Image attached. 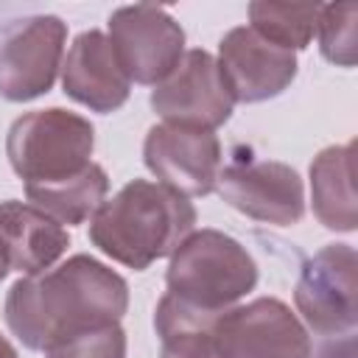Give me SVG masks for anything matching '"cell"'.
Here are the masks:
<instances>
[{
	"label": "cell",
	"mask_w": 358,
	"mask_h": 358,
	"mask_svg": "<svg viewBox=\"0 0 358 358\" xmlns=\"http://www.w3.org/2000/svg\"><path fill=\"white\" fill-rule=\"evenodd\" d=\"M218 196L252 221L291 227L305 215L302 176L277 159H235L221 168Z\"/></svg>",
	"instance_id": "obj_10"
},
{
	"label": "cell",
	"mask_w": 358,
	"mask_h": 358,
	"mask_svg": "<svg viewBox=\"0 0 358 358\" xmlns=\"http://www.w3.org/2000/svg\"><path fill=\"white\" fill-rule=\"evenodd\" d=\"M106 28L117 64L134 84H162L185 56V28L159 6H120Z\"/></svg>",
	"instance_id": "obj_8"
},
{
	"label": "cell",
	"mask_w": 358,
	"mask_h": 358,
	"mask_svg": "<svg viewBox=\"0 0 358 358\" xmlns=\"http://www.w3.org/2000/svg\"><path fill=\"white\" fill-rule=\"evenodd\" d=\"M257 263L241 241L221 229H193L171 255L165 285L179 302L221 313L257 285Z\"/></svg>",
	"instance_id": "obj_3"
},
{
	"label": "cell",
	"mask_w": 358,
	"mask_h": 358,
	"mask_svg": "<svg viewBox=\"0 0 358 358\" xmlns=\"http://www.w3.org/2000/svg\"><path fill=\"white\" fill-rule=\"evenodd\" d=\"M294 305L319 336H352L358 324V260L350 243H327L302 263Z\"/></svg>",
	"instance_id": "obj_7"
},
{
	"label": "cell",
	"mask_w": 358,
	"mask_h": 358,
	"mask_svg": "<svg viewBox=\"0 0 358 358\" xmlns=\"http://www.w3.org/2000/svg\"><path fill=\"white\" fill-rule=\"evenodd\" d=\"M319 8V3L255 0L249 3V28L285 50H305L316 34Z\"/></svg>",
	"instance_id": "obj_18"
},
{
	"label": "cell",
	"mask_w": 358,
	"mask_h": 358,
	"mask_svg": "<svg viewBox=\"0 0 358 358\" xmlns=\"http://www.w3.org/2000/svg\"><path fill=\"white\" fill-rule=\"evenodd\" d=\"M0 246L8 268L22 277L45 274L70 246L67 229L31 201H0Z\"/></svg>",
	"instance_id": "obj_14"
},
{
	"label": "cell",
	"mask_w": 358,
	"mask_h": 358,
	"mask_svg": "<svg viewBox=\"0 0 358 358\" xmlns=\"http://www.w3.org/2000/svg\"><path fill=\"white\" fill-rule=\"evenodd\" d=\"M215 62L235 103H263L282 95L299 70L294 50L263 39L249 25L221 36Z\"/></svg>",
	"instance_id": "obj_12"
},
{
	"label": "cell",
	"mask_w": 358,
	"mask_h": 358,
	"mask_svg": "<svg viewBox=\"0 0 358 358\" xmlns=\"http://www.w3.org/2000/svg\"><path fill=\"white\" fill-rule=\"evenodd\" d=\"M62 90L70 101L109 115L117 112L131 92V81L126 78L117 56L103 31H81L64 62H62Z\"/></svg>",
	"instance_id": "obj_13"
},
{
	"label": "cell",
	"mask_w": 358,
	"mask_h": 358,
	"mask_svg": "<svg viewBox=\"0 0 358 358\" xmlns=\"http://www.w3.org/2000/svg\"><path fill=\"white\" fill-rule=\"evenodd\" d=\"M151 109L171 126L215 131L232 117L235 101L224 84L213 53L193 48L182 56L173 73L151 90Z\"/></svg>",
	"instance_id": "obj_9"
},
{
	"label": "cell",
	"mask_w": 358,
	"mask_h": 358,
	"mask_svg": "<svg viewBox=\"0 0 358 358\" xmlns=\"http://www.w3.org/2000/svg\"><path fill=\"white\" fill-rule=\"evenodd\" d=\"M358 3H327L319 8L316 36L322 56L336 67H355Z\"/></svg>",
	"instance_id": "obj_19"
},
{
	"label": "cell",
	"mask_w": 358,
	"mask_h": 358,
	"mask_svg": "<svg viewBox=\"0 0 358 358\" xmlns=\"http://www.w3.org/2000/svg\"><path fill=\"white\" fill-rule=\"evenodd\" d=\"M95 129L70 109L50 106L20 115L6 134V157L25 187H48L92 165Z\"/></svg>",
	"instance_id": "obj_4"
},
{
	"label": "cell",
	"mask_w": 358,
	"mask_h": 358,
	"mask_svg": "<svg viewBox=\"0 0 358 358\" xmlns=\"http://www.w3.org/2000/svg\"><path fill=\"white\" fill-rule=\"evenodd\" d=\"M143 162L159 185L185 199L210 196L221 173V143L215 131L157 123L143 140Z\"/></svg>",
	"instance_id": "obj_11"
},
{
	"label": "cell",
	"mask_w": 358,
	"mask_h": 358,
	"mask_svg": "<svg viewBox=\"0 0 358 358\" xmlns=\"http://www.w3.org/2000/svg\"><path fill=\"white\" fill-rule=\"evenodd\" d=\"M0 358H17V350L11 347V341L0 333Z\"/></svg>",
	"instance_id": "obj_21"
},
{
	"label": "cell",
	"mask_w": 358,
	"mask_h": 358,
	"mask_svg": "<svg viewBox=\"0 0 358 358\" xmlns=\"http://www.w3.org/2000/svg\"><path fill=\"white\" fill-rule=\"evenodd\" d=\"M45 358H126V330L115 322L78 333L45 350Z\"/></svg>",
	"instance_id": "obj_20"
},
{
	"label": "cell",
	"mask_w": 358,
	"mask_h": 358,
	"mask_svg": "<svg viewBox=\"0 0 358 358\" xmlns=\"http://www.w3.org/2000/svg\"><path fill=\"white\" fill-rule=\"evenodd\" d=\"M193 227L190 199L159 182L131 179L90 218V241L115 263L145 271L154 260L171 257Z\"/></svg>",
	"instance_id": "obj_2"
},
{
	"label": "cell",
	"mask_w": 358,
	"mask_h": 358,
	"mask_svg": "<svg viewBox=\"0 0 358 358\" xmlns=\"http://www.w3.org/2000/svg\"><path fill=\"white\" fill-rule=\"evenodd\" d=\"M11 268H8V260H6V255H3V246H0V282L6 280V274H8Z\"/></svg>",
	"instance_id": "obj_22"
},
{
	"label": "cell",
	"mask_w": 358,
	"mask_h": 358,
	"mask_svg": "<svg viewBox=\"0 0 358 358\" xmlns=\"http://www.w3.org/2000/svg\"><path fill=\"white\" fill-rule=\"evenodd\" d=\"M310 204L322 227L355 232V143L327 145L310 162Z\"/></svg>",
	"instance_id": "obj_15"
},
{
	"label": "cell",
	"mask_w": 358,
	"mask_h": 358,
	"mask_svg": "<svg viewBox=\"0 0 358 358\" xmlns=\"http://www.w3.org/2000/svg\"><path fill=\"white\" fill-rule=\"evenodd\" d=\"M129 308V285L92 255H73L36 277H20L3 305L17 341L45 352L78 333L115 324Z\"/></svg>",
	"instance_id": "obj_1"
},
{
	"label": "cell",
	"mask_w": 358,
	"mask_h": 358,
	"mask_svg": "<svg viewBox=\"0 0 358 358\" xmlns=\"http://www.w3.org/2000/svg\"><path fill=\"white\" fill-rule=\"evenodd\" d=\"M215 313L196 310L165 294L157 302L154 330L159 336V358H218L210 322Z\"/></svg>",
	"instance_id": "obj_17"
},
{
	"label": "cell",
	"mask_w": 358,
	"mask_h": 358,
	"mask_svg": "<svg viewBox=\"0 0 358 358\" xmlns=\"http://www.w3.org/2000/svg\"><path fill=\"white\" fill-rule=\"evenodd\" d=\"M67 22L28 14L0 22V98L25 103L53 90L64 62Z\"/></svg>",
	"instance_id": "obj_5"
},
{
	"label": "cell",
	"mask_w": 358,
	"mask_h": 358,
	"mask_svg": "<svg viewBox=\"0 0 358 358\" xmlns=\"http://www.w3.org/2000/svg\"><path fill=\"white\" fill-rule=\"evenodd\" d=\"M218 358H310L313 344L299 316L277 296H257L213 316Z\"/></svg>",
	"instance_id": "obj_6"
},
{
	"label": "cell",
	"mask_w": 358,
	"mask_h": 358,
	"mask_svg": "<svg viewBox=\"0 0 358 358\" xmlns=\"http://www.w3.org/2000/svg\"><path fill=\"white\" fill-rule=\"evenodd\" d=\"M109 193V176L106 171L92 162L84 173L59 182V185H48V187H25V196L34 207L45 210L50 218H56L62 227H78L84 221H90L98 207L106 201Z\"/></svg>",
	"instance_id": "obj_16"
}]
</instances>
